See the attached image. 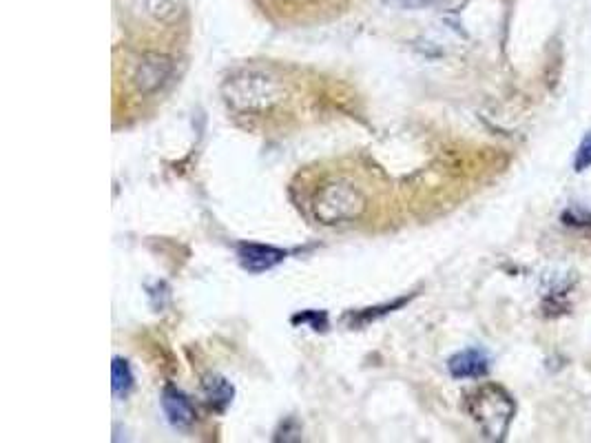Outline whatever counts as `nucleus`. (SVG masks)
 <instances>
[{
  "mask_svg": "<svg viewBox=\"0 0 591 443\" xmlns=\"http://www.w3.org/2000/svg\"><path fill=\"white\" fill-rule=\"evenodd\" d=\"M465 412L481 428L485 439L501 441L514 419V399L505 388L496 384H483L465 395Z\"/></svg>",
  "mask_w": 591,
  "mask_h": 443,
  "instance_id": "f257e3e1",
  "label": "nucleus"
},
{
  "mask_svg": "<svg viewBox=\"0 0 591 443\" xmlns=\"http://www.w3.org/2000/svg\"><path fill=\"white\" fill-rule=\"evenodd\" d=\"M226 102L235 111L262 113L271 111L277 102L284 100V87L268 71L244 69L224 85Z\"/></svg>",
  "mask_w": 591,
  "mask_h": 443,
  "instance_id": "f03ea898",
  "label": "nucleus"
},
{
  "mask_svg": "<svg viewBox=\"0 0 591 443\" xmlns=\"http://www.w3.org/2000/svg\"><path fill=\"white\" fill-rule=\"evenodd\" d=\"M366 206V195L350 182H330L315 193L313 215L321 224L330 226L361 218Z\"/></svg>",
  "mask_w": 591,
  "mask_h": 443,
  "instance_id": "7ed1b4c3",
  "label": "nucleus"
},
{
  "mask_svg": "<svg viewBox=\"0 0 591 443\" xmlns=\"http://www.w3.org/2000/svg\"><path fill=\"white\" fill-rule=\"evenodd\" d=\"M173 76V60L162 54H144L133 74V82L140 94H155Z\"/></svg>",
  "mask_w": 591,
  "mask_h": 443,
  "instance_id": "20e7f679",
  "label": "nucleus"
},
{
  "mask_svg": "<svg viewBox=\"0 0 591 443\" xmlns=\"http://www.w3.org/2000/svg\"><path fill=\"white\" fill-rule=\"evenodd\" d=\"M237 257H240V264L248 273H264L275 269L279 262H284L286 253L266 244H242Z\"/></svg>",
  "mask_w": 591,
  "mask_h": 443,
  "instance_id": "39448f33",
  "label": "nucleus"
},
{
  "mask_svg": "<svg viewBox=\"0 0 591 443\" xmlns=\"http://www.w3.org/2000/svg\"><path fill=\"white\" fill-rule=\"evenodd\" d=\"M162 410H164V415H167L169 424H171L173 428L184 430V428L193 426V421H195V410H193V406H191L189 397H186V395L182 393V390L173 388V386L164 388V393H162Z\"/></svg>",
  "mask_w": 591,
  "mask_h": 443,
  "instance_id": "423d86ee",
  "label": "nucleus"
},
{
  "mask_svg": "<svg viewBox=\"0 0 591 443\" xmlns=\"http://www.w3.org/2000/svg\"><path fill=\"white\" fill-rule=\"evenodd\" d=\"M450 375L454 379H479L487 373V368H490V359L483 353V350H463V353H456L450 359Z\"/></svg>",
  "mask_w": 591,
  "mask_h": 443,
  "instance_id": "0eeeda50",
  "label": "nucleus"
},
{
  "mask_svg": "<svg viewBox=\"0 0 591 443\" xmlns=\"http://www.w3.org/2000/svg\"><path fill=\"white\" fill-rule=\"evenodd\" d=\"M204 395H206V401H209L213 408L224 410L233 401L235 390L224 377L211 375V377L204 379Z\"/></svg>",
  "mask_w": 591,
  "mask_h": 443,
  "instance_id": "6e6552de",
  "label": "nucleus"
},
{
  "mask_svg": "<svg viewBox=\"0 0 591 443\" xmlns=\"http://www.w3.org/2000/svg\"><path fill=\"white\" fill-rule=\"evenodd\" d=\"M111 377H113V395H116L118 399L127 397L133 388V373L124 359H120V357L113 359Z\"/></svg>",
  "mask_w": 591,
  "mask_h": 443,
  "instance_id": "1a4fd4ad",
  "label": "nucleus"
},
{
  "mask_svg": "<svg viewBox=\"0 0 591 443\" xmlns=\"http://www.w3.org/2000/svg\"><path fill=\"white\" fill-rule=\"evenodd\" d=\"M591 169V131L580 142V147L576 151V158H574V171L576 173H583Z\"/></svg>",
  "mask_w": 591,
  "mask_h": 443,
  "instance_id": "9d476101",
  "label": "nucleus"
},
{
  "mask_svg": "<svg viewBox=\"0 0 591 443\" xmlns=\"http://www.w3.org/2000/svg\"><path fill=\"white\" fill-rule=\"evenodd\" d=\"M386 3H390L394 7H401V9H423V7L437 5L439 0H386Z\"/></svg>",
  "mask_w": 591,
  "mask_h": 443,
  "instance_id": "9b49d317",
  "label": "nucleus"
}]
</instances>
